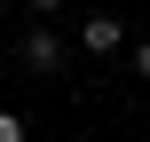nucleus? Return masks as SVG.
I'll return each mask as SVG.
<instances>
[{"label":"nucleus","instance_id":"nucleus-1","mask_svg":"<svg viewBox=\"0 0 150 142\" xmlns=\"http://www.w3.org/2000/svg\"><path fill=\"white\" fill-rule=\"evenodd\" d=\"M79 47H87V55H119V47H127V24H119V16H87V40H79Z\"/></svg>","mask_w":150,"mask_h":142},{"label":"nucleus","instance_id":"nucleus-2","mask_svg":"<svg viewBox=\"0 0 150 142\" xmlns=\"http://www.w3.org/2000/svg\"><path fill=\"white\" fill-rule=\"evenodd\" d=\"M24 63H32V71H55V63H63V40H55V32H24Z\"/></svg>","mask_w":150,"mask_h":142},{"label":"nucleus","instance_id":"nucleus-3","mask_svg":"<svg viewBox=\"0 0 150 142\" xmlns=\"http://www.w3.org/2000/svg\"><path fill=\"white\" fill-rule=\"evenodd\" d=\"M0 142H24V111H0Z\"/></svg>","mask_w":150,"mask_h":142},{"label":"nucleus","instance_id":"nucleus-4","mask_svg":"<svg viewBox=\"0 0 150 142\" xmlns=\"http://www.w3.org/2000/svg\"><path fill=\"white\" fill-rule=\"evenodd\" d=\"M127 55H134V71H142V79H150V40H134Z\"/></svg>","mask_w":150,"mask_h":142},{"label":"nucleus","instance_id":"nucleus-5","mask_svg":"<svg viewBox=\"0 0 150 142\" xmlns=\"http://www.w3.org/2000/svg\"><path fill=\"white\" fill-rule=\"evenodd\" d=\"M32 8H55V0H32Z\"/></svg>","mask_w":150,"mask_h":142},{"label":"nucleus","instance_id":"nucleus-6","mask_svg":"<svg viewBox=\"0 0 150 142\" xmlns=\"http://www.w3.org/2000/svg\"><path fill=\"white\" fill-rule=\"evenodd\" d=\"M0 16H8V0H0Z\"/></svg>","mask_w":150,"mask_h":142}]
</instances>
